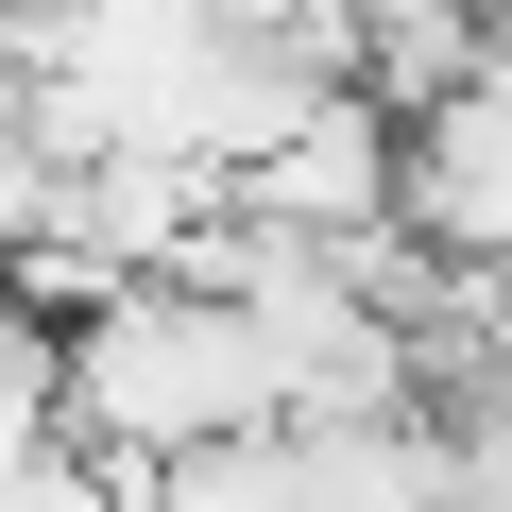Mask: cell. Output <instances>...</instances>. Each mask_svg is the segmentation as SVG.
Listing matches in <instances>:
<instances>
[{
    "mask_svg": "<svg viewBox=\"0 0 512 512\" xmlns=\"http://www.w3.org/2000/svg\"><path fill=\"white\" fill-rule=\"evenodd\" d=\"M52 410L86 461L154 478V461H205V444H256L291 427V359L222 274H120L69 342H52Z\"/></svg>",
    "mask_w": 512,
    "mask_h": 512,
    "instance_id": "6da1fadb",
    "label": "cell"
}]
</instances>
